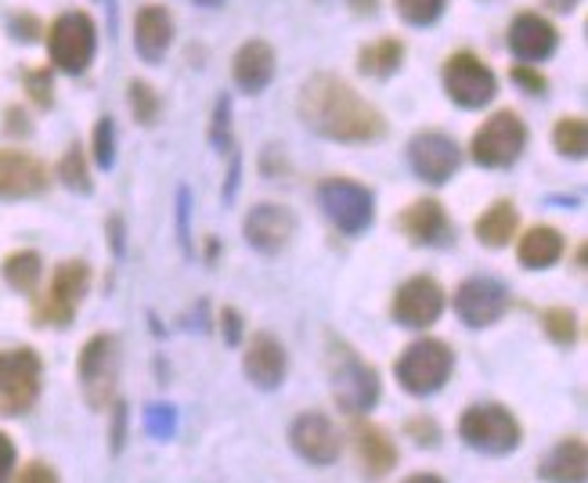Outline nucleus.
<instances>
[{
	"instance_id": "obj_22",
	"label": "nucleus",
	"mask_w": 588,
	"mask_h": 483,
	"mask_svg": "<svg viewBox=\"0 0 588 483\" xmlns=\"http://www.w3.org/2000/svg\"><path fill=\"white\" fill-rule=\"evenodd\" d=\"M134 40H138V51L148 62H159L174 40V22L167 15V8H159V4L141 8L138 19H134Z\"/></svg>"
},
{
	"instance_id": "obj_2",
	"label": "nucleus",
	"mask_w": 588,
	"mask_h": 483,
	"mask_svg": "<svg viewBox=\"0 0 588 483\" xmlns=\"http://www.w3.org/2000/svg\"><path fill=\"white\" fill-rule=\"evenodd\" d=\"M451 365H455V357H451L448 343H441V339H419V343H412V347L401 354L398 382L405 386L408 393L427 397V393H437L448 382Z\"/></svg>"
},
{
	"instance_id": "obj_27",
	"label": "nucleus",
	"mask_w": 588,
	"mask_h": 483,
	"mask_svg": "<svg viewBox=\"0 0 588 483\" xmlns=\"http://www.w3.org/2000/svg\"><path fill=\"white\" fill-rule=\"evenodd\" d=\"M40 271H44V260L33 250H19L4 260V282L19 293H33L40 282Z\"/></svg>"
},
{
	"instance_id": "obj_43",
	"label": "nucleus",
	"mask_w": 588,
	"mask_h": 483,
	"mask_svg": "<svg viewBox=\"0 0 588 483\" xmlns=\"http://www.w3.org/2000/svg\"><path fill=\"white\" fill-rule=\"evenodd\" d=\"M8 130H15V134H19V130H22V134L30 130V123H25V116L19 113V108H8Z\"/></svg>"
},
{
	"instance_id": "obj_33",
	"label": "nucleus",
	"mask_w": 588,
	"mask_h": 483,
	"mask_svg": "<svg viewBox=\"0 0 588 483\" xmlns=\"http://www.w3.org/2000/svg\"><path fill=\"white\" fill-rule=\"evenodd\" d=\"M398 11H401L405 22L427 25V22H433L444 11V0H398Z\"/></svg>"
},
{
	"instance_id": "obj_24",
	"label": "nucleus",
	"mask_w": 588,
	"mask_h": 483,
	"mask_svg": "<svg viewBox=\"0 0 588 483\" xmlns=\"http://www.w3.org/2000/svg\"><path fill=\"white\" fill-rule=\"evenodd\" d=\"M275 76V51H271L264 40H250L242 44V51L235 54V84L242 91H264Z\"/></svg>"
},
{
	"instance_id": "obj_6",
	"label": "nucleus",
	"mask_w": 588,
	"mask_h": 483,
	"mask_svg": "<svg viewBox=\"0 0 588 483\" xmlns=\"http://www.w3.org/2000/svg\"><path fill=\"white\" fill-rule=\"evenodd\" d=\"M524 145H527L524 119L510 113V108H502V113H495L481 130L473 134V159L491 170L513 167V162L519 159V151H524Z\"/></svg>"
},
{
	"instance_id": "obj_35",
	"label": "nucleus",
	"mask_w": 588,
	"mask_h": 483,
	"mask_svg": "<svg viewBox=\"0 0 588 483\" xmlns=\"http://www.w3.org/2000/svg\"><path fill=\"white\" fill-rule=\"evenodd\" d=\"M25 87H30V98L48 108L51 105V69H33V73H25Z\"/></svg>"
},
{
	"instance_id": "obj_14",
	"label": "nucleus",
	"mask_w": 588,
	"mask_h": 483,
	"mask_svg": "<svg viewBox=\"0 0 588 483\" xmlns=\"http://www.w3.org/2000/svg\"><path fill=\"white\" fill-rule=\"evenodd\" d=\"M48 167L30 151L0 148V199H25L40 196L48 188Z\"/></svg>"
},
{
	"instance_id": "obj_4",
	"label": "nucleus",
	"mask_w": 588,
	"mask_h": 483,
	"mask_svg": "<svg viewBox=\"0 0 588 483\" xmlns=\"http://www.w3.org/2000/svg\"><path fill=\"white\" fill-rule=\"evenodd\" d=\"M459 437L484 454H510L519 448V422L502 405H473L459 422Z\"/></svg>"
},
{
	"instance_id": "obj_30",
	"label": "nucleus",
	"mask_w": 588,
	"mask_h": 483,
	"mask_svg": "<svg viewBox=\"0 0 588 483\" xmlns=\"http://www.w3.org/2000/svg\"><path fill=\"white\" fill-rule=\"evenodd\" d=\"M542 325L559 347H570V343L578 339V314H574L570 307H549L542 314Z\"/></svg>"
},
{
	"instance_id": "obj_20",
	"label": "nucleus",
	"mask_w": 588,
	"mask_h": 483,
	"mask_svg": "<svg viewBox=\"0 0 588 483\" xmlns=\"http://www.w3.org/2000/svg\"><path fill=\"white\" fill-rule=\"evenodd\" d=\"M245 376H250L260 390H275L285 379V350L275 336L260 333L253 336L250 350H245Z\"/></svg>"
},
{
	"instance_id": "obj_28",
	"label": "nucleus",
	"mask_w": 588,
	"mask_h": 483,
	"mask_svg": "<svg viewBox=\"0 0 588 483\" xmlns=\"http://www.w3.org/2000/svg\"><path fill=\"white\" fill-rule=\"evenodd\" d=\"M401 59H405V44H401V40H393V36L376 40V44H368L361 51V73H368V76H390L393 69L401 65Z\"/></svg>"
},
{
	"instance_id": "obj_15",
	"label": "nucleus",
	"mask_w": 588,
	"mask_h": 483,
	"mask_svg": "<svg viewBox=\"0 0 588 483\" xmlns=\"http://www.w3.org/2000/svg\"><path fill=\"white\" fill-rule=\"evenodd\" d=\"M333 393H336V405L350 411V416H361L379 400V376L372 365L358 361V357L347 354V361L339 365L336 379H333Z\"/></svg>"
},
{
	"instance_id": "obj_16",
	"label": "nucleus",
	"mask_w": 588,
	"mask_h": 483,
	"mask_svg": "<svg viewBox=\"0 0 588 483\" xmlns=\"http://www.w3.org/2000/svg\"><path fill=\"white\" fill-rule=\"evenodd\" d=\"M290 437H293V448L300 459H307L314 465H333L339 459V430L325 416H318V411L300 416L293 422Z\"/></svg>"
},
{
	"instance_id": "obj_18",
	"label": "nucleus",
	"mask_w": 588,
	"mask_h": 483,
	"mask_svg": "<svg viewBox=\"0 0 588 483\" xmlns=\"http://www.w3.org/2000/svg\"><path fill=\"white\" fill-rule=\"evenodd\" d=\"M510 48L519 62H542L556 51V25L549 19H542L538 11H524L513 19L510 30Z\"/></svg>"
},
{
	"instance_id": "obj_1",
	"label": "nucleus",
	"mask_w": 588,
	"mask_h": 483,
	"mask_svg": "<svg viewBox=\"0 0 588 483\" xmlns=\"http://www.w3.org/2000/svg\"><path fill=\"white\" fill-rule=\"evenodd\" d=\"M300 116L311 130L333 141H376L382 134V116L358 91L339 76H311L300 91Z\"/></svg>"
},
{
	"instance_id": "obj_36",
	"label": "nucleus",
	"mask_w": 588,
	"mask_h": 483,
	"mask_svg": "<svg viewBox=\"0 0 588 483\" xmlns=\"http://www.w3.org/2000/svg\"><path fill=\"white\" fill-rule=\"evenodd\" d=\"M145 422H148V430H153V437H159V440H167V437L174 433V411H170V408H162V405H153V408H148Z\"/></svg>"
},
{
	"instance_id": "obj_38",
	"label": "nucleus",
	"mask_w": 588,
	"mask_h": 483,
	"mask_svg": "<svg viewBox=\"0 0 588 483\" xmlns=\"http://www.w3.org/2000/svg\"><path fill=\"white\" fill-rule=\"evenodd\" d=\"M11 473H15V444L8 433H0V483H8Z\"/></svg>"
},
{
	"instance_id": "obj_26",
	"label": "nucleus",
	"mask_w": 588,
	"mask_h": 483,
	"mask_svg": "<svg viewBox=\"0 0 588 483\" xmlns=\"http://www.w3.org/2000/svg\"><path fill=\"white\" fill-rule=\"evenodd\" d=\"M519 228V213L513 202H495L491 210L476 220V239H481L484 245H491V250H502V245L513 242V234Z\"/></svg>"
},
{
	"instance_id": "obj_29",
	"label": "nucleus",
	"mask_w": 588,
	"mask_h": 483,
	"mask_svg": "<svg viewBox=\"0 0 588 483\" xmlns=\"http://www.w3.org/2000/svg\"><path fill=\"white\" fill-rule=\"evenodd\" d=\"M553 141H556L559 151H564V156L581 159V156H585V148H588V127H585V119H581V116L559 119V123H556V130H553Z\"/></svg>"
},
{
	"instance_id": "obj_25",
	"label": "nucleus",
	"mask_w": 588,
	"mask_h": 483,
	"mask_svg": "<svg viewBox=\"0 0 588 483\" xmlns=\"http://www.w3.org/2000/svg\"><path fill=\"white\" fill-rule=\"evenodd\" d=\"M559 253H564V234H559L556 228H531L516 245L519 264L531 267V271L553 267L559 260Z\"/></svg>"
},
{
	"instance_id": "obj_19",
	"label": "nucleus",
	"mask_w": 588,
	"mask_h": 483,
	"mask_svg": "<svg viewBox=\"0 0 588 483\" xmlns=\"http://www.w3.org/2000/svg\"><path fill=\"white\" fill-rule=\"evenodd\" d=\"M354 448H358V459L365 465V473L379 480L387 476L393 465H398V444L390 440V433L376 422H358L354 426Z\"/></svg>"
},
{
	"instance_id": "obj_9",
	"label": "nucleus",
	"mask_w": 588,
	"mask_h": 483,
	"mask_svg": "<svg viewBox=\"0 0 588 483\" xmlns=\"http://www.w3.org/2000/svg\"><path fill=\"white\" fill-rule=\"evenodd\" d=\"M116 365H119V350H116V336H91L80 350V382H84V393L91 400V408H105L113 400V386H116Z\"/></svg>"
},
{
	"instance_id": "obj_3",
	"label": "nucleus",
	"mask_w": 588,
	"mask_h": 483,
	"mask_svg": "<svg viewBox=\"0 0 588 483\" xmlns=\"http://www.w3.org/2000/svg\"><path fill=\"white\" fill-rule=\"evenodd\" d=\"M91 285V267L84 260H65L59 271L51 274L48 293L36 303V325H70L76 317V307L84 303Z\"/></svg>"
},
{
	"instance_id": "obj_48",
	"label": "nucleus",
	"mask_w": 588,
	"mask_h": 483,
	"mask_svg": "<svg viewBox=\"0 0 588 483\" xmlns=\"http://www.w3.org/2000/svg\"><path fill=\"white\" fill-rule=\"evenodd\" d=\"M199 4H210L213 8V4H221V0H199Z\"/></svg>"
},
{
	"instance_id": "obj_47",
	"label": "nucleus",
	"mask_w": 588,
	"mask_h": 483,
	"mask_svg": "<svg viewBox=\"0 0 588 483\" xmlns=\"http://www.w3.org/2000/svg\"><path fill=\"white\" fill-rule=\"evenodd\" d=\"M578 0H553V8H559V11H567V8H574Z\"/></svg>"
},
{
	"instance_id": "obj_45",
	"label": "nucleus",
	"mask_w": 588,
	"mask_h": 483,
	"mask_svg": "<svg viewBox=\"0 0 588 483\" xmlns=\"http://www.w3.org/2000/svg\"><path fill=\"white\" fill-rule=\"evenodd\" d=\"M405 483H444V480L433 476V473H416V476H408Z\"/></svg>"
},
{
	"instance_id": "obj_13",
	"label": "nucleus",
	"mask_w": 588,
	"mask_h": 483,
	"mask_svg": "<svg viewBox=\"0 0 588 483\" xmlns=\"http://www.w3.org/2000/svg\"><path fill=\"white\" fill-rule=\"evenodd\" d=\"M408 162H412V170L422 181L444 185L448 177L459 170V145L441 130L416 134L412 145H408Z\"/></svg>"
},
{
	"instance_id": "obj_44",
	"label": "nucleus",
	"mask_w": 588,
	"mask_h": 483,
	"mask_svg": "<svg viewBox=\"0 0 588 483\" xmlns=\"http://www.w3.org/2000/svg\"><path fill=\"white\" fill-rule=\"evenodd\" d=\"M15 30H25L22 36H25V40H33V36H36V30H40V25H36V22H33L30 15H15Z\"/></svg>"
},
{
	"instance_id": "obj_37",
	"label": "nucleus",
	"mask_w": 588,
	"mask_h": 483,
	"mask_svg": "<svg viewBox=\"0 0 588 483\" xmlns=\"http://www.w3.org/2000/svg\"><path fill=\"white\" fill-rule=\"evenodd\" d=\"M15 483H59V476H54V469L48 462H30V465H22Z\"/></svg>"
},
{
	"instance_id": "obj_41",
	"label": "nucleus",
	"mask_w": 588,
	"mask_h": 483,
	"mask_svg": "<svg viewBox=\"0 0 588 483\" xmlns=\"http://www.w3.org/2000/svg\"><path fill=\"white\" fill-rule=\"evenodd\" d=\"M224 328H228V343H239V333H242V322L235 311H224Z\"/></svg>"
},
{
	"instance_id": "obj_7",
	"label": "nucleus",
	"mask_w": 588,
	"mask_h": 483,
	"mask_svg": "<svg viewBox=\"0 0 588 483\" xmlns=\"http://www.w3.org/2000/svg\"><path fill=\"white\" fill-rule=\"evenodd\" d=\"M94 44H98V36H94V22L84 11H65L51 22L48 51L51 62L65 73H84L94 59Z\"/></svg>"
},
{
	"instance_id": "obj_10",
	"label": "nucleus",
	"mask_w": 588,
	"mask_h": 483,
	"mask_svg": "<svg viewBox=\"0 0 588 483\" xmlns=\"http://www.w3.org/2000/svg\"><path fill=\"white\" fill-rule=\"evenodd\" d=\"M444 87H448V98L459 102L462 108H481L495 98V91H498L495 73L470 51L451 54L444 62Z\"/></svg>"
},
{
	"instance_id": "obj_46",
	"label": "nucleus",
	"mask_w": 588,
	"mask_h": 483,
	"mask_svg": "<svg viewBox=\"0 0 588 483\" xmlns=\"http://www.w3.org/2000/svg\"><path fill=\"white\" fill-rule=\"evenodd\" d=\"M350 4H354V11H361V15H365V11L376 8V0H350Z\"/></svg>"
},
{
	"instance_id": "obj_32",
	"label": "nucleus",
	"mask_w": 588,
	"mask_h": 483,
	"mask_svg": "<svg viewBox=\"0 0 588 483\" xmlns=\"http://www.w3.org/2000/svg\"><path fill=\"white\" fill-rule=\"evenodd\" d=\"M130 108H134V116L145 123V127H153V123H156L159 98H156V91L145 84V80H134V84H130Z\"/></svg>"
},
{
	"instance_id": "obj_11",
	"label": "nucleus",
	"mask_w": 588,
	"mask_h": 483,
	"mask_svg": "<svg viewBox=\"0 0 588 483\" xmlns=\"http://www.w3.org/2000/svg\"><path fill=\"white\" fill-rule=\"evenodd\" d=\"M510 311V288L495 279H466L455 288V314L470 328L495 325Z\"/></svg>"
},
{
	"instance_id": "obj_34",
	"label": "nucleus",
	"mask_w": 588,
	"mask_h": 483,
	"mask_svg": "<svg viewBox=\"0 0 588 483\" xmlns=\"http://www.w3.org/2000/svg\"><path fill=\"white\" fill-rule=\"evenodd\" d=\"M94 159H98V167H113V159H116L113 119H102L98 127H94Z\"/></svg>"
},
{
	"instance_id": "obj_42",
	"label": "nucleus",
	"mask_w": 588,
	"mask_h": 483,
	"mask_svg": "<svg viewBox=\"0 0 588 483\" xmlns=\"http://www.w3.org/2000/svg\"><path fill=\"white\" fill-rule=\"evenodd\" d=\"M123 422H127V411H123V405H116V426H113V451L123 448Z\"/></svg>"
},
{
	"instance_id": "obj_12",
	"label": "nucleus",
	"mask_w": 588,
	"mask_h": 483,
	"mask_svg": "<svg viewBox=\"0 0 588 483\" xmlns=\"http://www.w3.org/2000/svg\"><path fill=\"white\" fill-rule=\"evenodd\" d=\"M444 311V288L437 285L430 274H419V279H408L398 296H393V317L408 328H427L433 325Z\"/></svg>"
},
{
	"instance_id": "obj_40",
	"label": "nucleus",
	"mask_w": 588,
	"mask_h": 483,
	"mask_svg": "<svg viewBox=\"0 0 588 483\" xmlns=\"http://www.w3.org/2000/svg\"><path fill=\"white\" fill-rule=\"evenodd\" d=\"M408 433H412L419 444H437V422L433 419H412L408 422Z\"/></svg>"
},
{
	"instance_id": "obj_17",
	"label": "nucleus",
	"mask_w": 588,
	"mask_h": 483,
	"mask_svg": "<svg viewBox=\"0 0 588 483\" xmlns=\"http://www.w3.org/2000/svg\"><path fill=\"white\" fill-rule=\"evenodd\" d=\"M296 231V217L285 210V206L264 202L245 217V239L250 245H256L260 253H279L285 242L293 239Z\"/></svg>"
},
{
	"instance_id": "obj_21",
	"label": "nucleus",
	"mask_w": 588,
	"mask_h": 483,
	"mask_svg": "<svg viewBox=\"0 0 588 483\" xmlns=\"http://www.w3.org/2000/svg\"><path fill=\"white\" fill-rule=\"evenodd\" d=\"M538 476L545 483H585L588 476V451L581 437H567L545 454V462L538 465Z\"/></svg>"
},
{
	"instance_id": "obj_23",
	"label": "nucleus",
	"mask_w": 588,
	"mask_h": 483,
	"mask_svg": "<svg viewBox=\"0 0 588 483\" xmlns=\"http://www.w3.org/2000/svg\"><path fill=\"white\" fill-rule=\"evenodd\" d=\"M401 231L412 239L416 245H433L444 239L448 231V213L437 199H419L401 213Z\"/></svg>"
},
{
	"instance_id": "obj_39",
	"label": "nucleus",
	"mask_w": 588,
	"mask_h": 483,
	"mask_svg": "<svg viewBox=\"0 0 588 483\" xmlns=\"http://www.w3.org/2000/svg\"><path fill=\"white\" fill-rule=\"evenodd\" d=\"M513 80H516L519 87H527L531 94H542V91H545V76L535 73L531 65H516V69H513Z\"/></svg>"
},
{
	"instance_id": "obj_31",
	"label": "nucleus",
	"mask_w": 588,
	"mask_h": 483,
	"mask_svg": "<svg viewBox=\"0 0 588 483\" xmlns=\"http://www.w3.org/2000/svg\"><path fill=\"white\" fill-rule=\"evenodd\" d=\"M59 177L73 191H91V177H87V162H84V151L80 145H73L70 151L62 156V167H59Z\"/></svg>"
},
{
	"instance_id": "obj_5",
	"label": "nucleus",
	"mask_w": 588,
	"mask_h": 483,
	"mask_svg": "<svg viewBox=\"0 0 588 483\" xmlns=\"http://www.w3.org/2000/svg\"><path fill=\"white\" fill-rule=\"evenodd\" d=\"M40 393V357L30 347L0 350V416H22Z\"/></svg>"
},
{
	"instance_id": "obj_8",
	"label": "nucleus",
	"mask_w": 588,
	"mask_h": 483,
	"mask_svg": "<svg viewBox=\"0 0 588 483\" xmlns=\"http://www.w3.org/2000/svg\"><path fill=\"white\" fill-rule=\"evenodd\" d=\"M318 202H322L325 217H329L344 234H361L368 224H372V213H376L368 188L350 181V177H329V181H322Z\"/></svg>"
}]
</instances>
